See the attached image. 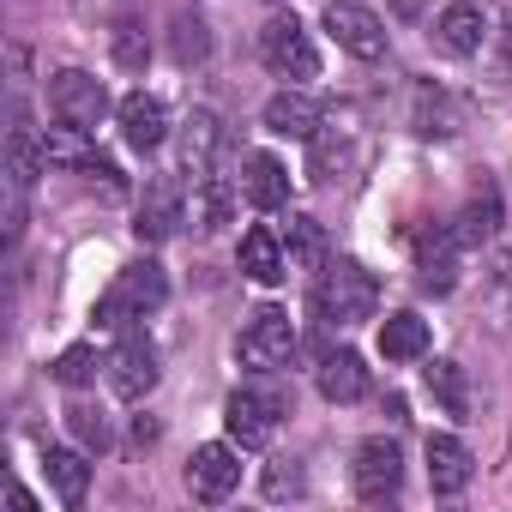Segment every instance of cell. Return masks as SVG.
<instances>
[{"mask_svg": "<svg viewBox=\"0 0 512 512\" xmlns=\"http://www.w3.org/2000/svg\"><path fill=\"white\" fill-rule=\"evenodd\" d=\"M241 272L260 284V290H278V284L290 278V253H284V241H278L266 223L241 235Z\"/></svg>", "mask_w": 512, "mask_h": 512, "instance_id": "2e32d148", "label": "cell"}, {"mask_svg": "<svg viewBox=\"0 0 512 512\" xmlns=\"http://www.w3.org/2000/svg\"><path fill=\"white\" fill-rule=\"evenodd\" d=\"M494 229H500V193H494V187L482 181V187H476V193L464 199V217H458V235H464V241H488Z\"/></svg>", "mask_w": 512, "mask_h": 512, "instance_id": "484cf974", "label": "cell"}, {"mask_svg": "<svg viewBox=\"0 0 512 512\" xmlns=\"http://www.w3.org/2000/svg\"><path fill=\"white\" fill-rule=\"evenodd\" d=\"M476 476V458L458 434H428V488L434 494H464Z\"/></svg>", "mask_w": 512, "mask_h": 512, "instance_id": "4fadbf2b", "label": "cell"}, {"mask_svg": "<svg viewBox=\"0 0 512 512\" xmlns=\"http://www.w3.org/2000/svg\"><path fill=\"white\" fill-rule=\"evenodd\" d=\"M260 55H266V67H272L278 79H314V73H320V49H314V37H308L290 13L260 31Z\"/></svg>", "mask_w": 512, "mask_h": 512, "instance_id": "277c9868", "label": "cell"}, {"mask_svg": "<svg viewBox=\"0 0 512 512\" xmlns=\"http://www.w3.org/2000/svg\"><path fill=\"white\" fill-rule=\"evenodd\" d=\"M284 253H290V266H320V260H326V235H320V223H314V217H290Z\"/></svg>", "mask_w": 512, "mask_h": 512, "instance_id": "4316f807", "label": "cell"}, {"mask_svg": "<svg viewBox=\"0 0 512 512\" xmlns=\"http://www.w3.org/2000/svg\"><path fill=\"white\" fill-rule=\"evenodd\" d=\"M121 139L133 145V151H157L163 139H169V109H163V97H151V91H133V97H121Z\"/></svg>", "mask_w": 512, "mask_h": 512, "instance_id": "7c38bea8", "label": "cell"}, {"mask_svg": "<svg viewBox=\"0 0 512 512\" xmlns=\"http://www.w3.org/2000/svg\"><path fill=\"white\" fill-rule=\"evenodd\" d=\"M223 217H229V193H223V181H217V175L193 181V199H187V223H193L199 235H211V229H223Z\"/></svg>", "mask_w": 512, "mask_h": 512, "instance_id": "d4e9b609", "label": "cell"}, {"mask_svg": "<svg viewBox=\"0 0 512 512\" xmlns=\"http://www.w3.org/2000/svg\"><path fill=\"white\" fill-rule=\"evenodd\" d=\"M314 308H320L326 326H362L380 308V284H374V272L362 260H332L320 290H314Z\"/></svg>", "mask_w": 512, "mask_h": 512, "instance_id": "7a4b0ae2", "label": "cell"}, {"mask_svg": "<svg viewBox=\"0 0 512 512\" xmlns=\"http://www.w3.org/2000/svg\"><path fill=\"white\" fill-rule=\"evenodd\" d=\"M380 356H386V362H422V356H428V320H422V314H386V326H380Z\"/></svg>", "mask_w": 512, "mask_h": 512, "instance_id": "7402d4cb", "label": "cell"}, {"mask_svg": "<svg viewBox=\"0 0 512 512\" xmlns=\"http://www.w3.org/2000/svg\"><path fill=\"white\" fill-rule=\"evenodd\" d=\"M235 356H241V368H253V374L290 368V356H296V326H290V314H284V308H253L247 326H241V338H235Z\"/></svg>", "mask_w": 512, "mask_h": 512, "instance_id": "3957f363", "label": "cell"}, {"mask_svg": "<svg viewBox=\"0 0 512 512\" xmlns=\"http://www.w3.org/2000/svg\"><path fill=\"white\" fill-rule=\"evenodd\" d=\"M181 223H187V199L175 193V181H151L145 199H139V223H133V235H139V241H169Z\"/></svg>", "mask_w": 512, "mask_h": 512, "instance_id": "9a60e30c", "label": "cell"}, {"mask_svg": "<svg viewBox=\"0 0 512 512\" xmlns=\"http://www.w3.org/2000/svg\"><path fill=\"white\" fill-rule=\"evenodd\" d=\"M362 392H368V362L356 350H338L320 362V398L326 404H356Z\"/></svg>", "mask_w": 512, "mask_h": 512, "instance_id": "ffe728a7", "label": "cell"}, {"mask_svg": "<svg viewBox=\"0 0 512 512\" xmlns=\"http://www.w3.org/2000/svg\"><path fill=\"white\" fill-rule=\"evenodd\" d=\"M434 37H440V49L446 55H476L482 49V37H488V13L476 7V0H452V7H440V19H434Z\"/></svg>", "mask_w": 512, "mask_h": 512, "instance_id": "e0dca14e", "label": "cell"}, {"mask_svg": "<svg viewBox=\"0 0 512 512\" xmlns=\"http://www.w3.org/2000/svg\"><path fill=\"white\" fill-rule=\"evenodd\" d=\"M416 121H422V133H452L446 97H440V91H422V97H416Z\"/></svg>", "mask_w": 512, "mask_h": 512, "instance_id": "4dcf8cb0", "label": "cell"}, {"mask_svg": "<svg viewBox=\"0 0 512 512\" xmlns=\"http://www.w3.org/2000/svg\"><path fill=\"white\" fill-rule=\"evenodd\" d=\"M320 103L308 97V91H278L272 103H266V127L278 133V139H296V145H314L320 139Z\"/></svg>", "mask_w": 512, "mask_h": 512, "instance_id": "5bb4252c", "label": "cell"}, {"mask_svg": "<svg viewBox=\"0 0 512 512\" xmlns=\"http://www.w3.org/2000/svg\"><path fill=\"white\" fill-rule=\"evenodd\" d=\"M43 476H49V488L61 494V506H79L85 488H91V464H85V452H73V446H49V452H43Z\"/></svg>", "mask_w": 512, "mask_h": 512, "instance_id": "44dd1931", "label": "cell"}, {"mask_svg": "<svg viewBox=\"0 0 512 512\" xmlns=\"http://www.w3.org/2000/svg\"><path fill=\"white\" fill-rule=\"evenodd\" d=\"M115 61H121L127 73H133V67L145 61V43H139V25H121V31H115Z\"/></svg>", "mask_w": 512, "mask_h": 512, "instance_id": "836d02e7", "label": "cell"}, {"mask_svg": "<svg viewBox=\"0 0 512 512\" xmlns=\"http://www.w3.org/2000/svg\"><path fill=\"white\" fill-rule=\"evenodd\" d=\"M241 199H247L253 211L290 205V169H284L278 157H266V151H253V157H247V175H241Z\"/></svg>", "mask_w": 512, "mask_h": 512, "instance_id": "ac0fdd59", "label": "cell"}, {"mask_svg": "<svg viewBox=\"0 0 512 512\" xmlns=\"http://www.w3.org/2000/svg\"><path fill=\"white\" fill-rule=\"evenodd\" d=\"M458 229H446V223H428L422 235H416V272H422V290H434V296H446L452 284H458Z\"/></svg>", "mask_w": 512, "mask_h": 512, "instance_id": "30bf717a", "label": "cell"}, {"mask_svg": "<svg viewBox=\"0 0 512 512\" xmlns=\"http://www.w3.org/2000/svg\"><path fill=\"white\" fill-rule=\"evenodd\" d=\"M223 428H229L235 446L260 452V446H272V434H278V404H272L266 392H229V404H223Z\"/></svg>", "mask_w": 512, "mask_h": 512, "instance_id": "9c48e42d", "label": "cell"}, {"mask_svg": "<svg viewBox=\"0 0 512 512\" xmlns=\"http://www.w3.org/2000/svg\"><path fill=\"white\" fill-rule=\"evenodd\" d=\"M43 169H49V157H43V145L31 139V127L19 121V127H13V139H7V175H13V193H25Z\"/></svg>", "mask_w": 512, "mask_h": 512, "instance_id": "cb8c5ba5", "label": "cell"}, {"mask_svg": "<svg viewBox=\"0 0 512 512\" xmlns=\"http://www.w3.org/2000/svg\"><path fill=\"white\" fill-rule=\"evenodd\" d=\"M175 55H181V61H199V55H205V25H199V19H193V25H187V19L175 25Z\"/></svg>", "mask_w": 512, "mask_h": 512, "instance_id": "d6a6232c", "label": "cell"}, {"mask_svg": "<svg viewBox=\"0 0 512 512\" xmlns=\"http://www.w3.org/2000/svg\"><path fill=\"white\" fill-rule=\"evenodd\" d=\"M235 488H241V458H235V446H223V440L193 446V458H187V494L205 500V506H217V500H229Z\"/></svg>", "mask_w": 512, "mask_h": 512, "instance_id": "8992f818", "label": "cell"}, {"mask_svg": "<svg viewBox=\"0 0 512 512\" xmlns=\"http://www.w3.org/2000/svg\"><path fill=\"white\" fill-rule=\"evenodd\" d=\"M217 145H223L217 115H211V109H193V115H187V133H181V169H187L193 181H205V175H211Z\"/></svg>", "mask_w": 512, "mask_h": 512, "instance_id": "d6986e66", "label": "cell"}, {"mask_svg": "<svg viewBox=\"0 0 512 512\" xmlns=\"http://www.w3.org/2000/svg\"><path fill=\"white\" fill-rule=\"evenodd\" d=\"M67 422H73V434H79L85 446H97V452L109 446V422H103V410H91V404H73V410H67Z\"/></svg>", "mask_w": 512, "mask_h": 512, "instance_id": "f546056e", "label": "cell"}, {"mask_svg": "<svg viewBox=\"0 0 512 512\" xmlns=\"http://www.w3.org/2000/svg\"><path fill=\"white\" fill-rule=\"evenodd\" d=\"M49 109L61 115V121H73V127H97L103 115H109V91H103V79L97 73H85V67H67V73H55L49 79Z\"/></svg>", "mask_w": 512, "mask_h": 512, "instance_id": "5b68a950", "label": "cell"}, {"mask_svg": "<svg viewBox=\"0 0 512 512\" xmlns=\"http://www.w3.org/2000/svg\"><path fill=\"white\" fill-rule=\"evenodd\" d=\"M350 476H356V494H362V500H392L398 482H404V452H398V440H386V434L362 440Z\"/></svg>", "mask_w": 512, "mask_h": 512, "instance_id": "52a82bcc", "label": "cell"}, {"mask_svg": "<svg viewBox=\"0 0 512 512\" xmlns=\"http://www.w3.org/2000/svg\"><path fill=\"white\" fill-rule=\"evenodd\" d=\"M97 368H103V356H97L91 344H73V350H61L55 380H61V386H91V380H97Z\"/></svg>", "mask_w": 512, "mask_h": 512, "instance_id": "f1b7e54d", "label": "cell"}, {"mask_svg": "<svg viewBox=\"0 0 512 512\" xmlns=\"http://www.w3.org/2000/svg\"><path fill=\"white\" fill-rule=\"evenodd\" d=\"M43 157H49V169H79V175H85V169L97 163V145H91V133H85V127L61 121V127H49Z\"/></svg>", "mask_w": 512, "mask_h": 512, "instance_id": "603a6c76", "label": "cell"}, {"mask_svg": "<svg viewBox=\"0 0 512 512\" xmlns=\"http://www.w3.org/2000/svg\"><path fill=\"white\" fill-rule=\"evenodd\" d=\"M169 302V272L157 266V260H139V266H127L115 284H109V296L97 302V332H121V326H133V320H145V314H157Z\"/></svg>", "mask_w": 512, "mask_h": 512, "instance_id": "6da1fadb", "label": "cell"}, {"mask_svg": "<svg viewBox=\"0 0 512 512\" xmlns=\"http://www.w3.org/2000/svg\"><path fill=\"white\" fill-rule=\"evenodd\" d=\"M109 386H115V398H127V404H139L151 386H157V344L151 338H121V350L109 356Z\"/></svg>", "mask_w": 512, "mask_h": 512, "instance_id": "8fae6325", "label": "cell"}, {"mask_svg": "<svg viewBox=\"0 0 512 512\" xmlns=\"http://www.w3.org/2000/svg\"><path fill=\"white\" fill-rule=\"evenodd\" d=\"M266 494H272V500H284V494H302V470H296L290 458H278V464L266 470Z\"/></svg>", "mask_w": 512, "mask_h": 512, "instance_id": "1f68e13d", "label": "cell"}, {"mask_svg": "<svg viewBox=\"0 0 512 512\" xmlns=\"http://www.w3.org/2000/svg\"><path fill=\"white\" fill-rule=\"evenodd\" d=\"M428 392L446 404V416H470V392H464L458 362H434V368H428Z\"/></svg>", "mask_w": 512, "mask_h": 512, "instance_id": "83f0119b", "label": "cell"}, {"mask_svg": "<svg viewBox=\"0 0 512 512\" xmlns=\"http://www.w3.org/2000/svg\"><path fill=\"white\" fill-rule=\"evenodd\" d=\"M326 31H332V43H338L344 55H356V61H380V55H386V25H380L368 7H356V0H332V7H326Z\"/></svg>", "mask_w": 512, "mask_h": 512, "instance_id": "ba28073f", "label": "cell"}]
</instances>
